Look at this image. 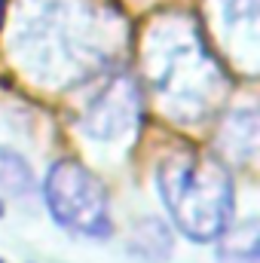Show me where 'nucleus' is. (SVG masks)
<instances>
[{"label": "nucleus", "instance_id": "nucleus-1", "mask_svg": "<svg viewBox=\"0 0 260 263\" xmlns=\"http://www.w3.org/2000/svg\"><path fill=\"white\" fill-rule=\"evenodd\" d=\"M144 73L165 110L181 123L208 117L224 95L220 65L199 25L187 15H162L147 31Z\"/></svg>", "mask_w": 260, "mask_h": 263}, {"label": "nucleus", "instance_id": "nucleus-2", "mask_svg": "<svg viewBox=\"0 0 260 263\" xmlns=\"http://www.w3.org/2000/svg\"><path fill=\"white\" fill-rule=\"evenodd\" d=\"M156 193L175 230L196 245L217 242L233 220L236 190L217 156L175 150L156 165Z\"/></svg>", "mask_w": 260, "mask_h": 263}, {"label": "nucleus", "instance_id": "nucleus-3", "mask_svg": "<svg viewBox=\"0 0 260 263\" xmlns=\"http://www.w3.org/2000/svg\"><path fill=\"white\" fill-rule=\"evenodd\" d=\"M89 15H77L62 3H49L37 9L18 31V52L37 77L46 83H77L92 77L107 65V49L101 46V34H89Z\"/></svg>", "mask_w": 260, "mask_h": 263}, {"label": "nucleus", "instance_id": "nucleus-4", "mask_svg": "<svg viewBox=\"0 0 260 263\" xmlns=\"http://www.w3.org/2000/svg\"><path fill=\"white\" fill-rule=\"evenodd\" d=\"M43 202L49 217L70 236L92 242L114 236L107 187L77 159H59L49 165L43 178Z\"/></svg>", "mask_w": 260, "mask_h": 263}, {"label": "nucleus", "instance_id": "nucleus-5", "mask_svg": "<svg viewBox=\"0 0 260 263\" xmlns=\"http://www.w3.org/2000/svg\"><path fill=\"white\" fill-rule=\"evenodd\" d=\"M144 123V95L141 83L129 73L107 77L83 104L80 132L98 144H132Z\"/></svg>", "mask_w": 260, "mask_h": 263}, {"label": "nucleus", "instance_id": "nucleus-6", "mask_svg": "<svg viewBox=\"0 0 260 263\" xmlns=\"http://www.w3.org/2000/svg\"><path fill=\"white\" fill-rule=\"evenodd\" d=\"M217 153H220L217 156L220 162H239V165L257 156V110L254 107L227 114L217 135Z\"/></svg>", "mask_w": 260, "mask_h": 263}, {"label": "nucleus", "instance_id": "nucleus-7", "mask_svg": "<svg viewBox=\"0 0 260 263\" xmlns=\"http://www.w3.org/2000/svg\"><path fill=\"white\" fill-rule=\"evenodd\" d=\"M217 260L220 263H257L260 260V223L257 217L239 220L227 227L217 239Z\"/></svg>", "mask_w": 260, "mask_h": 263}, {"label": "nucleus", "instance_id": "nucleus-8", "mask_svg": "<svg viewBox=\"0 0 260 263\" xmlns=\"http://www.w3.org/2000/svg\"><path fill=\"white\" fill-rule=\"evenodd\" d=\"M129 251L144 260H165L172 254V233L159 217H144L135 223V233L129 239Z\"/></svg>", "mask_w": 260, "mask_h": 263}, {"label": "nucleus", "instance_id": "nucleus-9", "mask_svg": "<svg viewBox=\"0 0 260 263\" xmlns=\"http://www.w3.org/2000/svg\"><path fill=\"white\" fill-rule=\"evenodd\" d=\"M34 187H37V181H34L31 162L18 150L0 144V193H6V196H28Z\"/></svg>", "mask_w": 260, "mask_h": 263}, {"label": "nucleus", "instance_id": "nucleus-10", "mask_svg": "<svg viewBox=\"0 0 260 263\" xmlns=\"http://www.w3.org/2000/svg\"><path fill=\"white\" fill-rule=\"evenodd\" d=\"M0 18H3V0H0Z\"/></svg>", "mask_w": 260, "mask_h": 263}, {"label": "nucleus", "instance_id": "nucleus-11", "mask_svg": "<svg viewBox=\"0 0 260 263\" xmlns=\"http://www.w3.org/2000/svg\"><path fill=\"white\" fill-rule=\"evenodd\" d=\"M0 214H3V208H0Z\"/></svg>", "mask_w": 260, "mask_h": 263}]
</instances>
